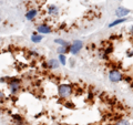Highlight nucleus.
Returning a JSON list of instances; mask_svg holds the SVG:
<instances>
[{
	"instance_id": "nucleus-5",
	"label": "nucleus",
	"mask_w": 133,
	"mask_h": 125,
	"mask_svg": "<svg viewBox=\"0 0 133 125\" xmlns=\"http://www.w3.org/2000/svg\"><path fill=\"white\" fill-rule=\"evenodd\" d=\"M129 13H130L129 9L123 8V7H120V8H118L115 10V14L118 17H124V16H126V14H129Z\"/></svg>"
},
{
	"instance_id": "nucleus-17",
	"label": "nucleus",
	"mask_w": 133,
	"mask_h": 125,
	"mask_svg": "<svg viewBox=\"0 0 133 125\" xmlns=\"http://www.w3.org/2000/svg\"><path fill=\"white\" fill-rule=\"evenodd\" d=\"M0 21H1V19H0Z\"/></svg>"
},
{
	"instance_id": "nucleus-11",
	"label": "nucleus",
	"mask_w": 133,
	"mask_h": 125,
	"mask_svg": "<svg viewBox=\"0 0 133 125\" xmlns=\"http://www.w3.org/2000/svg\"><path fill=\"white\" fill-rule=\"evenodd\" d=\"M125 21H126L125 18H122V19H118V20H115V21H113L112 23H110V24H109V28H112V27L117 26V24L122 23V22H125Z\"/></svg>"
},
{
	"instance_id": "nucleus-12",
	"label": "nucleus",
	"mask_w": 133,
	"mask_h": 125,
	"mask_svg": "<svg viewBox=\"0 0 133 125\" xmlns=\"http://www.w3.org/2000/svg\"><path fill=\"white\" fill-rule=\"evenodd\" d=\"M54 42H56L57 44H59L60 47H65V45H69L68 42L64 41V40H62V39H56V40H54Z\"/></svg>"
},
{
	"instance_id": "nucleus-9",
	"label": "nucleus",
	"mask_w": 133,
	"mask_h": 125,
	"mask_svg": "<svg viewBox=\"0 0 133 125\" xmlns=\"http://www.w3.org/2000/svg\"><path fill=\"white\" fill-rule=\"evenodd\" d=\"M57 51H58L59 54H64V53H66V52H69V51H70V45H65V47H59Z\"/></svg>"
},
{
	"instance_id": "nucleus-10",
	"label": "nucleus",
	"mask_w": 133,
	"mask_h": 125,
	"mask_svg": "<svg viewBox=\"0 0 133 125\" xmlns=\"http://www.w3.org/2000/svg\"><path fill=\"white\" fill-rule=\"evenodd\" d=\"M42 39H43V37L42 35H37V34L31 35V41L35 42V43H39L40 41H42Z\"/></svg>"
},
{
	"instance_id": "nucleus-6",
	"label": "nucleus",
	"mask_w": 133,
	"mask_h": 125,
	"mask_svg": "<svg viewBox=\"0 0 133 125\" xmlns=\"http://www.w3.org/2000/svg\"><path fill=\"white\" fill-rule=\"evenodd\" d=\"M48 13H49L50 16H57V14L59 13V8L54 5H50L49 7H48Z\"/></svg>"
},
{
	"instance_id": "nucleus-16",
	"label": "nucleus",
	"mask_w": 133,
	"mask_h": 125,
	"mask_svg": "<svg viewBox=\"0 0 133 125\" xmlns=\"http://www.w3.org/2000/svg\"><path fill=\"white\" fill-rule=\"evenodd\" d=\"M130 31H131V33H132V35H133V27L131 28V30H130Z\"/></svg>"
},
{
	"instance_id": "nucleus-1",
	"label": "nucleus",
	"mask_w": 133,
	"mask_h": 125,
	"mask_svg": "<svg viewBox=\"0 0 133 125\" xmlns=\"http://www.w3.org/2000/svg\"><path fill=\"white\" fill-rule=\"evenodd\" d=\"M58 93H59L60 97H63V99L69 97V96L71 95V93H72L71 85H69V84H61V85H59Z\"/></svg>"
},
{
	"instance_id": "nucleus-8",
	"label": "nucleus",
	"mask_w": 133,
	"mask_h": 125,
	"mask_svg": "<svg viewBox=\"0 0 133 125\" xmlns=\"http://www.w3.org/2000/svg\"><path fill=\"white\" fill-rule=\"evenodd\" d=\"M48 66H49L50 69H58V68H59V62H58V60H56V59L49 60V62H48Z\"/></svg>"
},
{
	"instance_id": "nucleus-4",
	"label": "nucleus",
	"mask_w": 133,
	"mask_h": 125,
	"mask_svg": "<svg viewBox=\"0 0 133 125\" xmlns=\"http://www.w3.org/2000/svg\"><path fill=\"white\" fill-rule=\"evenodd\" d=\"M37 30L39 33H43V34H47V33L51 32V28L47 24H40V26L37 27Z\"/></svg>"
},
{
	"instance_id": "nucleus-3",
	"label": "nucleus",
	"mask_w": 133,
	"mask_h": 125,
	"mask_svg": "<svg viewBox=\"0 0 133 125\" xmlns=\"http://www.w3.org/2000/svg\"><path fill=\"white\" fill-rule=\"evenodd\" d=\"M109 79H110L111 82L117 83V82H120L122 80V74L118 70H112V71H110V73H109Z\"/></svg>"
},
{
	"instance_id": "nucleus-2",
	"label": "nucleus",
	"mask_w": 133,
	"mask_h": 125,
	"mask_svg": "<svg viewBox=\"0 0 133 125\" xmlns=\"http://www.w3.org/2000/svg\"><path fill=\"white\" fill-rule=\"evenodd\" d=\"M83 47V42L81 40H75L72 45H70V52L72 54H78L80 52V50L82 49Z\"/></svg>"
},
{
	"instance_id": "nucleus-14",
	"label": "nucleus",
	"mask_w": 133,
	"mask_h": 125,
	"mask_svg": "<svg viewBox=\"0 0 133 125\" xmlns=\"http://www.w3.org/2000/svg\"><path fill=\"white\" fill-rule=\"evenodd\" d=\"M115 125H130V123L126 120H120Z\"/></svg>"
},
{
	"instance_id": "nucleus-13",
	"label": "nucleus",
	"mask_w": 133,
	"mask_h": 125,
	"mask_svg": "<svg viewBox=\"0 0 133 125\" xmlns=\"http://www.w3.org/2000/svg\"><path fill=\"white\" fill-rule=\"evenodd\" d=\"M59 61H60V63L63 64V65L66 64V59H65L64 54H59Z\"/></svg>"
},
{
	"instance_id": "nucleus-7",
	"label": "nucleus",
	"mask_w": 133,
	"mask_h": 125,
	"mask_svg": "<svg viewBox=\"0 0 133 125\" xmlns=\"http://www.w3.org/2000/svg\"><path fill=\"white\" fill-rule=\"evenodd\" d=\"M37 14H38V11L36 10V9H31V10H29L26 13V18L28 20H33L36 17H37Z\"/></svg>"
},
{
	"instance_id": "nucleus-15",
	"label": "nucleus",
	"mask_w": 133,
	"mask_h": 125,
	"mask_svg": "<svg viewBox=\"0 0 133 125\" xmlns=\"http://www.w3.org/2000/svg\"><path fill=\"white\" fill-rule=\"evenodd\" d=\"M6 97V95H5V93L2 92V91H0V101H2V100H4Z\"/></svg>"
}]
</instances>
